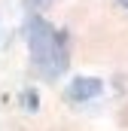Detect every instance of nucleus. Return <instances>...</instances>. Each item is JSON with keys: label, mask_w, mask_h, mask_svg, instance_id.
<instances>
[{"label": "nucleus", "mask_w": 128, "mask_h": 131, "mask_svg": "<svg viewBox=\"0 0 128 131\" xmlns=\"http://www.w3.org/2000/svg\"><path fill=\"white\" fill-rule=\"evenodd\" d=\"M101 89H104L101 79H95V76H79V79H73L67 85V98L70 101H89V98H98Z\"/></svg>", "instance_id": "nucleus-2"}, {"label": "nucleus", "mask_w": 128, "mask_h": 131, "mask_svg": "<svg viewBox=\"0 0 128 131\" xmlns=\"http://www.w3.org/2000/svg\"><path fill=\"white\" fill-rule=\"evenodd\" d=\"M28 49H31L34 67L46 79H58L67 70V40L58 28H52L46 18H31L28 21Z\"/></svg>", "instance_id": "nucleus-1"}, {"label": "nucleus", "mask_w": 128, "mask_h": 131, "mask_svg": "<svg viewBox=\"0 0 128 131\" xmlns=\"http://www.w3.org/2000/svg\"><path fill=\"white\" fill-rule=\"evenodd\" d=\"M46 3H49V0H25V6H28V9H43Z\"/></svg>", "instance_id": "nucleus-3"}, {"label": "nucleus", "mask_w": 128, "mask_h": 131, "mask_svg": "<svg viewBox=\"0 0 128 131\" xmlns=\"http://www.w3.org/2000/svg\"><path fill=\"white\" fill-rule=\"evenodd\" d=\"M122 3H125V6H128V0H122Z\"/></svg>", "instance_id": "nucleus-4"}]
</instances>
